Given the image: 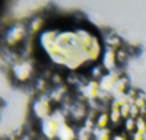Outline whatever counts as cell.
<instances>
[{"mask_svg": "<svg viewBox=\"0 0 146 140\" xmlns=\"http://www.w3.org/2000/svg\"><path fill=\"white\" fill-rule=\"evenodd\" d=\"M54 102L50 99L48 95H40L34 101V105H32V114L34 117L38 121H44L47 118H50L54 112Z\"/></svg>", "mask_w": 146, "mask_h": 140, "instance_id": "cell-1", "label": "cell"}, {"mask_svg": "<svg viewBox=\"0 0 146 140\" xmlns=\"http://www.w3.org/2000/svg\"><path fill=\"white\" fill-rule=\"evenodd\" d=\"M58 130H60V124L50 117L44 121H40V127H38V131L41 134V137H44L45 140H56L58 136Z\"/></svg>", "mask_w": 146, "mask_h": 140, "instance_id": "cell-2", "label": "cell"}, {"mask_svg": "<svg viewBox=\"0 0 146 140\" xmlns=\"http://www.w3.org/2000/svg\"><path fill=\"white\" fill-rule=\"evenodd\" d=\"M32 70L34 69L28 61H19V63H15V66H13L15 77L19 82H28L32 76Z\"/></svg>", "mask_w": 146, "mask_h": 140, "instance_id": "cell-3", "label": "cell"}, {"mask_svg": "<svg viewBox=\"0 0 146 140\" xmlns=\"http://www.w3.org/2000/svg\"><path fill=\"white\" fill-rule=\"evenodd\" d=\"M25 34H27V31H25V28H23L22 25H15L13 28H10L9 29V32L6 34V41H7V44L9 45H16L18 42H21V40L25 37Z\"/></svg>", "mask_w": 146, "mask_h": 140, "instance_id": "cell-4", "label": "cell"}, {"mask_svg": "<svg viewBox=\"0 0 146 140\" xmlns=\"http://www.w3.org/2000/svg\"><path fill=\"white\" fill-rule=\"evenodd\" d=\"M57 140H78V127L69 123L60 125Z\"/></svg>", "mask_w": 146, "mask_h": 140, "instance_id": "cell-5", "label": "cell"}, {"mask_svg": "<svg viewBox=\"0 0 146 140\" xmlns=\"http://www.w3.org/2000/svg\"><path fill=\"white\" fill-rule=\"evenodd\" d=\"M127 90H129V80H127L126 76H121V77L118 79V82L115 83L113 92H111V96H113V99H115V98H121V96H124V95H126V92H127Z\"/></svg>", "mask_w": 146, "mask_h": 140, "instance_id": "cell-6", "label": "cell"}, {"mask_svg": "<svg viewBox=\"0 0 146 140\" xmlns=\"http://www.w3.org/2000/svg\"><path fill=\"white\" fill-rule=\"evenodd\" d=\"M115 64H117V58H115V53L111 48H107L104 57H102V66L107 72H113L115 70Z\"/></svg>", "mask_w": 146, "mask_h": 140, "instance_id": "cell-7", "label": "cell"}, {"mask_svg": "<svg viewBox=\"0 0 146 140\" xmlns=\"http://www.w3.org/2000/svg\"><path fill=\"white\" fill-rule=\"evenodd\" d=\"M111 125V120H110V112H100V115L96 117L95 121V128H100V130H104V128H110Z\"/></svg>", "mask_w": 146, "mask_h": 140, "instance_id": "cell-8", "label": "cell"}, {"mask_svg": "<svg viewBox=\"0 0 146 140\" xmlns=\"http://www.w3.org/2000/svg\"><path fill=\"white\" fill-rule=\"evenodd\" d=\"M94 131L92 128H88L85 125H78V140H94Z\"/></svg>", "mask_w": 146, "mask_h": 140, "instance_id": "cell-9", "label": "cell"}, {"mask_svg": "<svg viewBox=\"0 0 146 140\" xmlns=\"http://www.w3.org/2000/svg\"><path fill=\"white\" fill-rule=\"evenodd\" d=\"M123 130L129 134H133L136 131V120L131 118V117H129L127 120L123 121Z\"/></svg>", "mask_w": 146, "mask_h": 140, "instance_id": "cell-10", "label": "cell"}, {"mask_svg": "<svg viewBox=\"0 0 146 140\" xmlns=\"http://www.w3.org/2000/svg\"><path fill=\"white\" fill-rule=\"evenodd\" d=\"M115 58H117V64H123V63H126L127 61V58H129V53H127V50L126 48H118L117 51H115Z\"/></svg>", "mask_w": 146, "mask_h": 140, "instance_id": "cell-11", "label": "cell"}, {"mask_svg": "<svg viewBox=\"0 0 146 140\" xmlns=\"http://www.w3.org/2000/svg\"><path fill=\"white\" fill-rule=\"evenodd\" d=\"M136 131L145 134L146 133V118L143 115H140L139 118H136Z\"/></svg>", "mask_w": 146, "mask_h": 140, "instance_id": "cell-12", "label": "cell"}, {"mask_svg": "<svg viewBox=\"0 0 146 140\" xmlns=\"http://www.w3.org/2000/svg\"><path fill=\"white\" fill-rule=\"evenodd\" d=\"M130 110H131V104L127 102V101L120 107V112H121V117H123V120H127L129 117H130Z\"/></svg>", "mask_w": 146, "mask_h": 140, "instance_id": "cell-13", "label": "cell"}, {"mask_svg": "<svg viewBox=\"0 0 146 140\" xmlns=\"http://www.w3.org/2000/svg\"><path fill=\"white\" fill-rule=\"evenodd\" d=\"M42 19L41 18H35L34 20H31L29 22V31L31 32H36V31H40L41 29V26H42Z\"/></svg>", "mask_w": 146, "mask_h": 140, "instance_id": "cell-14", "label": "cell"}, {"mask_svg": "<svg viewBox=\"0 0 146 140\" xmlns=\"http://www.w3.org/2000/svg\"><path fill=\"white\" fill-rule=\"evenodd\" d=\"M111 140H131V137H130V134L126 133L124 130H118V131H114Z\"/></svg>", "mask_w": 146, "mask_h": 140, "instance_id": "cell-15", "label": "cell"}, {"mask_svg": "<svg viewBox=\"0 0 146 140\" xmlns=\"http://www.w3.org/2000/svg\"><path fill=\"white\" fill-rule=\"evenodd\" d=\"M145 118H146V115H145Z\"/></svg>", "mask_w": 146, "mask_h": 140, "instance_id": "cell-16", "label": "cell"}]
</instances>
